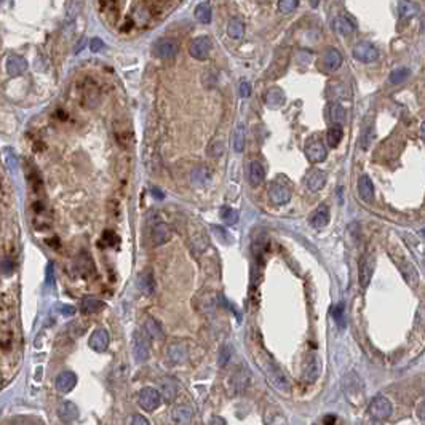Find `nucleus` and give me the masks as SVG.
Segmentation results:
<instances>
[{
    "label": "nucleus",
    "instance_id": "4468645a",
    "mask_svg": "<svg viewBox=\"0 0 425 425\" xmlns=\"http://www.w3.org/2000/svg\"><path fill=\"white\" fill-rule=\"evenodd\" d=\"M269 197L275 205H285L291 198V190L280 182H272L269 187Z\"/></svg>",
    "mask_w": 425,
    "mask_h": 425
},
{
    "label": "nucleus",
    "instance_id": "f8f14e48",
    "mask_svg": "<svg viewBox=\"0 0 425 425\" xmlns=\"http://www.w3.org/2000/svg\"><path fill=\"white\" fill-rule=\"evenodd\" d=\"M267 379H269V382L277 388V390H280V392L289 390V382L285 378V374L277 366H273V364H269V368H267Z\"/></svg>",
    "mask_w": 425,
    "mask_h": 425
},
{
    "label": "nucleus",
    "instance_id": "13d9d810",
    "mask_svg": "<svg viewBox=\"0 0 425 425\" xmlns=\"http://www.w3.org/2000/svg\"><path fill=\"white\" fill-rule=\"evenodd\" d=\"M152 192L155 193V197H157V198H163V193H160V192H159V189H152Z\"/></svg>",
    "mask_w": 425,
    "mask_h": 425
},
{
    "label": "nucleus",
    "instance_id": "f03ea898",
    "mask_svg": "<svg viewBox=\"0 0 425 425\" xmlns=\"http://www.w3.org/2000/svg\"><path fill=\"white\" fill-rule=\"evenodd\" d=\"M211 50H213V42H211V39L208 37V35H198V37L193 39L189 45L190 56L198 59V61L208 59Z\"/></svg>",
    "mask_w": 425,
    "mask_h": 425
},
{
    "label": "nucleus",
    "instance_id": "a211bd4d",
    "mask_svg": "<svg viewBox=\"0 0 425 425\" xmlns=\"http://www.w3.org/2000/svg\"><path fill=\"white\" fill-rule=\"evenodd\" d=\"M324 184H326V173L323 169H313V171H310L309 176L306 178V187L310 192L321 190Z\"/></svg>",
    "mask_w": 425,
    "mask_h": 425
},
{
    "label": "nucleus",
    "instance_id": "de8ad7c7",
    "mask_svg": "<svg viewBox=\"0 0 425 425\" xmlns=\"http://www.w3.org/2000/svg\"><path fill=\"white\" fill-rule=\"evenodd\" d=\"M0 270H2L5 275H10L13 272V264H11V261H8V259H4L0 262Z\"/></svg>",
    "mask_w": 425,
    "mask_h": 425
},
{
    "label": "nucleus",
    "instance_id": "412c9836",
    "mask_svg": "<svg viewBox=\"0 0 425 425\" xmlns=\"http://www.w3.org/2000/svg\"><path fill=\"white\" fill-rule=\"evenodd\" d=\"M192 416H193L192 408L187 405H179L171 412V417L178 425H189L192 422Z\"/></svg>",
    "mask_w": 425,
    "mask_h": 425
},
{
    "label": "nucleus",
    "instance_id": "8fccbe9b",
    "mask_svg": "<svg viewBox=\"0 0 425 425\" xmlns=\"http://www.w3.org/2000/svg\"><path fill=\"white\" fill-rule=\"evenodd\" d=\"M59 309H61L59 313H63V315H74L76 313V309L70 307V306H61Z\"/></svg>",
    "mask_w": 425,
    "mask_h": 425
},
{
    "label": "nucleus",
    "instance_id": "39448f33",
    "mask_svg": "<svg viewBox=\"0 0 425 425\" xmlns=\"http://www.w3.org/2000/svg\"><path fill=\"white\" fill-rule=\"evenodd\" d=\"M354 58L357 61H360V63L371 64V63H374V61L379 58V52H378V48H376L372 43H369V42H360L354 48Z\"/></svg>",
    "mask_w": 425,
    "mask_h": 425
},
{
    "label": "nucleus",
    "instance_id": "ea45409f",
    "mask_svg": "<svg viewBox=\"0 0 425 425\" xmlns=\"http://www.w3.org/2000/svg\"><path fill=\"white\" fill-rule=\"evenodd\" d=\"M409 74H411V70H409L408 67H399V69L393 70L392 74H390V82L395 83V85H398V83L405 82V80L409 77Z\"/></svg>",
    "mask_w": 425,
    "mask_h": 425
},
{
    "label": "nucleus",
    "instance_id": "4d7b16f0",
    "mask_svg": "<svg viewBox=\"0 0 425 425\" xmlns=\"http://www.w3.org/2000/svg\"><path fill=\"white\" fill-rule=\"evenodd\" d=\"M309 2H310V7H312V8H317V7L320 5V0H309Z\"/></svg>",
    "mask_w": 425,
    "mask_h": 425
},
{
    "label": "nucleus",
    "instance_id": "4be33fe9",
    "mask_svg": "<svg viewBox=\"0 0 425 425\" xmlns=\"http://www.w3.org/2000/svg\"><path fill=\"white\" fill-rule=\"evenodd\" d=\"M58 414H59V419L63 420L64 423H70L79 417V408L72 402H66V403H63L59 406Z\"/></svg>",
    "mask_w": 425,
    "mask_h": 425
},
{
    "label": "nucleus",
    "instance_id": "9b49d317",
    "mask_svg": "<svg viewBox=\"0 0 425 425\" xmlns=\"http://www.w3.org/2000/svg\"><path fill=\"white\" fill-rule=\"evenodd\" d=\"M374 267H376V261L372 254H366L363 258V261L360 262V285L363 288H366L371 283V278L374 273Z\"/></svg>",
    "mask_w": 425,
    "mask_h": 425
},
{
    "label": "nucleus",
    "instance_id": "6e6552de",
    "mask_svg": "<svg viewBox=\"0 0 425 425\" xmlns=\"http://www.w3.org/2000/svg\"><path fill=\"white\" fill-rule=\"evenodd\" d=\"M306 157L312 163H320V162L326 160V157H328L326 145L318 139H310L306 144Z\"/></svg>",
    "mask_w": 425,
    "mask_h": 425
},
{
    "label": "nucleus",
    "instance_id": "49530a36",
    "mask_svg": "<svg viewBox=\"0 0 425 425\" xmlns=\"http://www.w3.org/2000/svg\"><path fill=\"white\" fill-rule=\"evenodd\" d=\"M251 94V85L248 82H241L240 83V96L241 98H248Z\"/></svg>",
    "mask_w": 425,
    "mask_h": 425
},
{
    "label": "nucleus",
    "instance_id": "79ce46f5",
    "mask_svg": "<svg viewBox=\"0 0 425 425\" xmlns=\"http://www.w3.org/2000/svg\"><path fill=\"white\" fill-rule=\"evenodd\" d=\"M372 139H374V130L371 127H368L366 130L363 131V135H361V141H360L361 149L363 151H368L369 149V144L372 142Z\"/></svg>",
    "mask_w": 425,
    "mask_h": 425
},
{
    "label": "nucleus",
    "instance_id": "20e7f679",
    "mask_svg": "<svg viewBox=\"0 0 425 425\" xmlns=\"http://www.w3.org/2000/svg\"><path fill=\"white\" fill-rule=\"evenodd\" d=\"M392 411H393V406H392V402L388 398L385 396H378V398H374L371 405H369V414L371 417L374 419H378V420H385L392 416Z\"/></svg>",
    "mask_w": 425,
    "mask_h": 425
},
{
    "label": "nucleus",
    "instance_id": "864d4df0",
    "mask_svg": "<svg viewBox=\"0 0 425 425\" xmlns=\"http://www.w3.org/2000/svg\"><path fill=\"white\" fill-rule=\"evenodd\" d=\"M210 425H226V420L222 417H219V416H216V417L211 419Z\"/></svg>",
    "mask_w": 425,
    "mask_h": 425
},
{
    "label": "nucleus",
    "instance_id": "a18cd8bd",
    "mask_svg": "<svg viewBox=\"0 0 425 425\" xmlns=\"http://www.w3.org/2000/svg\"><path fill=\"white\" fill-rule=\"evenodd\" d=\"M103 46H104V43H103V40L101 39H91L90 40V50L91 52H94V53H98V52H101L103 50Z\"/></svg>",
    "mask_w": 425,
    "mask_h": 425
},
{
    "label": "nucleus",
    "instance_id": "423d86ee",
    "mask_svg": "<svg viewBox=\"0 0 425 425\" xmlns=\"http://www.w3.org/2000/svg\"><path fill=\"white\" fill-rule=\"evenodd\" d=\"M149 336L144 333H136L135 339H133V354H135V358L142 363L149 358L151 354V341Z\"/></svg>",
    "mask_w": 425,
    "mask_h": 425
},
{
    "label": "nucleus",
    "instance_id": "9d476101",
    "mask_svg": "<svg viewBox=\"0 0 425 425\" xmlns=\"http://www.w3.org/2000/svg\"><path fill=\"white\" fill-rule=\"evenodd\" d=\"M109 342H111V336H109V333L104 330V328H98V330H94L93 334L90 336L88 345L94 352H104V350H107Z\"/></svg>",
    "mask_w": 425,
    "mask_h": 425
},
{
    "label": "nucleus",
    "instance_id": "dca6fc26",
    "mask_svg": "<svg viewBox=\"0 0 425 425\" xmlns=\"http://www.w3.org/2000/svg\"><path fill=\"white\" fill-rule=\"evenodd\" d=\"M321 63L328 70L334 72L342 66V55L339 53L336 48H328L321 56Z\"/></svg>",
    "mask_w": 425,
    "mask_h": 425
},
{
    "label": "nucleus",
    "instance_id": "c756f323",
    "mask_svg": "<svg viewBox=\"0 0 425 425\" xmlns=\"http://www.w3.org/2000/svg\"><path fill=\"white\" fill-rule=\"evenodd\" d=\"M103 307H104V304L99 299L93 297V296H87V297H83L80 301V310L85 312V313H96V312H99Z\"/></svg>",
    "mask_w": 425,
    "mask_h": 425
},
{
    "label": "nucleus",
    "instance_id": "f704fd0d",
    "mask_svg": "<svg viewBox=\"0 0 425 425\" xmlns=\"http://www.w3.org/2000/svg\"><path fill=\"white\" fill-rule=\"evenodd\" d=\"M138 286L139 289L142 291V293L145 294H152L154 293V277L151 272H142L139 277H138Z\"/></svg>",
    "mask_w": 425,
    "mask_h": 425
},
{
    "label": "nucleus",
    "instance_id": "72a5a7b5",
    "mask_svg": "<svg viewBox=\"0 0 425 425\" xmlns=\"http://www.w3.org/2000/svg\"><path fill=\"white\" fill-rule=\"evenodd\" d=\"M227 34H229V37H232L235 40L241 39L243 34H245V26H243L241 19H238V18L230 19L227 24Z\"/></svg>",
    "mask_w": 425,
    "mask_h": 425
},
{
    "label": "nucleus",
    "instance_id": "1a4fd4ad",
    "mask_svg": "<svg viewBox=\"0 0 425 425\" xmlns=\"http://www.w3.org/2000/svg\"><path fill=\"white\" fill-rule=\"evenodd\" d=\"M76 385H77V374L72 371H64L58 374V378L55 381V387L59 393H69L74 390Z\"/></svg>",
    "mask_w": 425,
    "mask_h": 425
},
{
    "label": "nucleus",
    "instance_id": "58836bf2",
    "mask_svg": "<svg viewBox=\"0 0 425 425\" xmlns=\"http://www.w3.org/2000/svg\"><path fill=\"white\" fill-rule=\"evenodd\" d=\"M221 219L227 224V226H234L238 222V213L234 208H229V206H224L221 210Z\"/></svg>",
    "mask_w": 425,
    "mask_h": 425
},
{
    "label": "nucleus",
    "instance_id": "f257e3e1",
    "mask_svg": "<svg viewBox=\"0 0 425 425\" xmlns=\"http://www.w3.org/2000/svg\"><path fill=\"white\" fill-rule=\"evenodd\" d=\"M179 52V43L174 39L160 37L152 43V53L154 56L160 59H173Z\"/></svg>",
    "mask_w": 425,
    "mask_h": 425
},
{
    "label": "nucleus",
    "instance_id": "4c0bfd02",
    "mask_svg": "<svg viewBox=\"0 0 425 425\" xmlns=\"http://www.w3.org/2000/svg\"><path fill=\"white\" fill-rule=\"evenodd\" d=\"M82 7H83V0H67V4H66V18H67V21L76 19L77 15L80 13Z\"/></svg>",
    "mask_w": 425,
    "mask_h": 425
},
{
    "label": "nucleus",
    "instance_id": "5fc2aeb1",
    "mask_svg": "<svg viewBox=\"0 0 425 425\" xmlns=\"http://www.w3.org/2000/svg\"><path fill=\"white\" fill-rule=\"evenodd\" d=\"M323 422H324V425H334L336 423V417L334 416H326L323 419Z\"/></svg>",
    "mask_w": 425,
    "mask_h": 425
},
{
    "label": "nucleus",
    "instance_id": "c03bdc74",
    "mask_svg": "<svg viewBox=\"0 0 425 425\" xmlns=\"http://www.w3.org/2000/svg\"><path fill=\"white\" fill-rule=\"evenodd\" d=\"M222 152H224V144L221 141L211 142L210 149H208V155L210 157H219V155H222Z\"/></svg>",
    "mask_w": 425,
    "mask_h": 425
},
{
    "label": "nucleus",
    "instance_id": "aec40b11",
    "mask_svg": "<svg viewBox=\"0 0 425 425\" xmlns=\"http://www.w3.org/2000/svg\"><path fill=\"white\" fill-rule=\"evenodd\" d=\"M358 193H360V197L368 203H371L374 200V184L369 176L363 174L358 179Z\"/></svg>",
    "mask_w": 425,
    "mask_h": 425
},
{
    "label": "nucleus",
    "instance_id": "6e6d98bb",
    "mask_svg": "<svg viewBox=\"0 0 425 425\" xmlns=\"http://www.w3.org/2000/svg\"><path fill=\"white\" fill-rule=\"evenodd\" d=\"M420 139L425 144V121H422V125H420Z\"/></svg>",
    "mask_w": 425,
    "mask_h": 425
},
{
    "label": "nucleus",
    "instance_id": "e433bc0d",
    "mask_svg": "<svg viewBox=\"0 0 425 425\" xmlns=\"http://www.w3.org/2000/svg\"><path fill=\"white\" fill-rule=\"evenodd\" d=\"M168 357H169V360H171L173 363L184 361L186 357H187L186 347L181 345V344H171V345H169V348H168Z\"/></svg>",
    "mask_w": 425,
    "mask_h": 425
},
{
    "label": "nucleus",
    "instance_id": "f3484780",
    "mask_svg": "<svg viewBox=\"0 0 425 425\" xmlns=\"http://www.w3.org/2000/svg\"><path fill=\"white\" fill-rule=\"evenodd\" d=\"M265 179V168L259 160H254L249 163V169H248V181L253 187L261 186Z\"/></svg>",
    "mask_w": 425,
    "mask_h": 425
},
{
    "label": "nucleus",
    "instance_id": "a878e982",
    "mask_svg": "<svg viewBox=\"0 0 425 425\" xmlns=\"http://www.w3.org/2000/svg\"><path fill=\"white\" fill-rule=\"evenodd\" d=\"M399 270H402L405 280L408 282V285L411 286H417L419 283V272L416 269V265H412L411 262H402L399 265Z\"/></svg>",
    "mask_w": 425,
    "mask_h": 425
},
{
    "label": "nucleus",
    "instance_id": "2eb2a0df",
    "mask_svg": "<svg viewBox=\"0 0 425 425\" xmlns=\"http://www.w3.org/2000/svg\"><path fill=\"white\" fill-rule=\"evenodd\" d=\"M173 232H171V227H169L168 224L165 222H159V224H155L154 229H152V243L155 246H160V245H165L166 241H169V238H171Z\"/></svg>",
    "mask_w": 425,
    "mask_h": 425
},
{
    "label": "nucleus",
    "instance_id": "393cba45",
    "mask_svg": "<svg viewBox=\"0 0 425 425\" xmlns=\"http://www.w3.org/2000/svg\"><path fill=\"white\" fill-rule=\"evenodd\" d=\"M328 222H330V210L326 206H320L310 217V226L315 229H323L328 226Z\"/></svg>",
    "mask_w": 425,
    "mask_h": 425
},
{
    "label": "nucleus",
    "instance_id": "cd10ccee",
    "mask_svg": "<svg viewBox=\"0 0 425 425\" xmlns=\"http://www.w3.org/2000/svg\"><path fill=\"white\" fill-rule=\"evenodd\" d=\"M419 13V5L412 0H399L398 2V15L402 18H412Z\"/></svg>",
    "mask_w": 425,
    "mask_h": 425
},
{
    "label": "nucleus",
    "instance_id": "c85d7f7f",
    "mask_svg": "<svg viewBox=\"0 0 425 425\" xmlns=\"http://www.w3.org/2000/svg\"><path fill=\"white\" fill-rule=\"evenodd\" d=\"M193 15H195V19L202 24H210L211 22V16H213V11H211V5L208 2H202L195 7V11H193Z\"/></svg>",
    "mask_w": 425,
    "mask_h": 425
},
{
    "label": "nucleus",
    "instance_id": "7ed1b4c3",
    "mask_svg": "<svg viewBox=\"0 0 425 425\" xmlns=\"http://www.w3.org/2000/svg\"><path fill=\"white\" fill-rule=\"evenodd\" d=\"M138 402H139V406L142 409H145V411H155L157 408L162 405L163 398H162V393L157 390V388H154V387H144L142 390L139 392Z\"/></svg>",
    "mask_w": 425,
    "mask_h": 425
},
{
    "label": "nucleus",
    "instance_id": "0eeeda50",
    "mask_svg": "<svg viewBox=\"0 0 425 425\" xmlns=\"http://www.w3.org/2000/svg\"><path fill=\"white\" fill-rule=\"evenodd\" d=\"M82 101L85 104V107L88 109H94L101 101V91L98 88L93 80H87V83L83 85L82 88Z\"/></svg>",
    "mask_w": 425,
    "mask_h": 425
},
{
    "label": "nucleus",
    "instance_id": "c9c22d12",
    "mask_svg": "<svg viewBox=\"0 0 425 425\" xmlns=\"http://www.w3.org/2000/svg\"><path fill=\"white\" fill-rule=\"evenodd\" d=\"M334 29H336L339 34H342V35H350L352 32L355 31V24L352 22L348 18H345V16H339V18L334 21Z\"/></svg>",
    "mask_w": 425,
    "mask_h": 425
},
{
    "label": "nucleus",
    "instance_id": "09e8293b",
    "mask_svg": "<svg viewBox=\"0 0 425 425\" xmlns=\"http://www.w3.org/2000/svg\"><path fill=\"white\" fill-rule=\"evenodd\" d=\"M131 425H151V422L145 419L144 416L136 414L135 417H133V420H131Z\"/></svg>",
    "mask_w": 425,
    "mask_h": 425
},
{
    "label": "nucleus",
    "instance_id": "5701e85b",
    "mask_svg": "<svg viewBox=\"0 0 425 425\" xmlns=\"http://www.w3.org/2000/svg\"><path fill=\"white\" fill-rule=\"evenodd\" d=\"M285 103V93L282 88L273 87L265 93V104L269 109H278Z\"/></svg>",
    "mask_w": 425,
    "mask_h": 425
},
{
    "label": "nucleus",
    "instance_id": "a19ab883",
    "mask_svg": "<svg viewBox=\"0 0 425 425\" xmlns=\"http://www.w3.org/2000/svg\"><path fill=\"white\" fill-rule=\"evenodd\" d=\"M299 0H278V10L282 13H293V11L297 8Z\"/></svg>",
    "mask_w": 425,
    "mask_h": 425
},
{
    "label": "nucleus",
    "instance_id": "b1692460",
    "mask_svg": "<svg viewBox=\"0 0 425 425\" xmlns=\"http://www.w3.org/2000/svg\"><path fill=\"white\" fill-rule=\"evenodd\" d=\"M144 331L151 339H157V341H160V339L165 337V331H163V326L162 323H159L155 318H147L144 324Z\"/></svg>",
    "mask_w": 425,
    "mask_h": 425
},
{
    "label": "nucleus",
    "instance_id": "3c124183",
    "mask_svg": "<svg viewBox=\"0 0 425 425\" xmlns=\"http://www.w3.org/2000/svg\"><path fill=\"white\" fill-rule=\"evenodd\" d=\"M104 240H107V245L109 246H114V240H117V237L112 232H106L104 234Z\"/></svg>",
    "mask_w": 425,
    "mask_h": 425
},
{
    "label": "nucleus",
    "instance_id": "bb28decb",
    "mask_svg": "<svg viewBox=\"0 0 425 425\" xmlns=\"http://www.w3.org/2000/svg\"><path fill=\"white\" fill-rule=\"evenodd\" d=\"M342 138H344V130H342V127L339 125V123H334L330 130H328V133H326V142L333 149H336L337 145L341 144Z\"/></svg>",
    "mask_w": 425,
    "mask_h": 425
},
{
    "label": "nucleus",
    "instance_id": "2f4dec72",
    "mask_svg": "<svg viewBox=\"0 0 425 425\" xmlns=\"http://www.w3.org/2000/svg\"><path fill=\"white\" fill-rule=\"evenodd\" d=\"M345 109L342 104H339V103H333L330 104V107H328V117H330V120L333 121V123H339L341 125L342 121L345 120Z\"/></svg>",
    "mask_w": 425,
    "mask_h": 425
},
{
    "label": "nucleus",
    "instance_id": "473e14b6",
    "mask_svg": "<svg viewBox=\"0 0 425 425\" xmlns=\"http://www.w3.org/2000/svg\"><path fill=\"white\" fill-rule=\"evenodd\" d=\"M246 144V131H245V125L238 123L235 131H234V151L237 154H241L243 149H245Z\"/></svg>",
    "mask_w": 425,
    "mask_h": 425
},
{
    "label": "nucleus",
    "instance_id": "37998d69",
    "mask_svg": "<svg viewBox=\"0 0 425 425\" xmlns=\"http://www.w3.org/2000/svg\"><path fill=\"white\" fill-rule=\"evenodd\" d=\"M232 358V347L224 345L219 352V366H226V364Z\"/></svg>",
    "mask_w": 425,
    "mask_h": 425
},
{
    "label": "nucleus",
    "instance_id": "7c9ffc66",
    "mask_svg": "<svg viewBox=\"0 0 425 425\" xmlns=\"http://www.w3.org/2000/svg\"><path fill=\"white\" fill-rule=\"evenodd\" d=\"M178 390H179V387L173 379L166 378L162 381V398L166 399V402H173L178 395Z\"/></svg>",
    "mask_w": 425,
    "mask_h": 425
},
{
    "label": "nucleus",
    "instance_id": "ddd939ff",
    "mask_svg": "<svg viewBox=\"0 0 425 425\" xmlns=\"http://www.w3.org/2000/svg\"><path fill=\"white\" fill-rule=\"evenodd\" d=\"M321 372V363L320 358L317 355H310L309 360L304 364V369H302V376L304 379L307 382H315L318 379V376Z\"/></svg>",
    "mask_w": 425,
    "mask_h": 425
},
{
    "label": "nucleus",
    "instance_id": "603ef678",
    "mask_svg": "<svg viewBox=\"0 0 425 425\" xmlns=\"http://www.w3.org/2000/svg\"><path fill=\"white\" fill-rule=\"evenodd\" d=\"M417 416L422 422H425V402L420 403V406L417 408Z\"/></svg>",
    "mask_w": 425,
    "mask_h": 425
},
{
    "label": "nucleus",
    "instance_id": "6ab92c4d",
    "mask_svg": "<svg viewBox=\"0 0 425 425\" xmlns=\"http://www.w3.org/2000/svg\"><path fill=\"white\" fill-rule=\"evenodd\" d=\"M26 69H28V61L24 59L22 56L11 55V56L7 59V70H8L10 76L18 77V76L24 74V72H26Z\"/></svg>",
    "mask_w": 425,
    "mask_h": 425
}]
</instances>
